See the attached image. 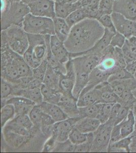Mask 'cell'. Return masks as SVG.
<instances>
[{
    "mask_svg": "<svg viewBox=\"0 0 136 153\" xmlns=\"http://www.w3.org/2000/svg\"><path fill=\"white\" fill-rule=\"evenodd\" d=\"M104 32L105 28L98 19L87 18L71 28L64 45L70 54L85 52L93 47Z\"/></svg>",
    "mask_w": 136,
    "mask_h": 153,
    "instance_id": "obj_1",
    "label": "cell"
},
{
    "mask_svg": "<svg viewBox=\"0 0 136 153\" xmlns=\"http://www.w3.org/2000/svg\"><path fill=\"white\" fill-rule=\"evenodd\" d=\"M28 34L29 46L23 56L27 64L33 69L46 59L50 35Z\"/></svg>",
    "mask_w": 136,
    "mask_h": 153,
    "instance_id": "obj_2",
    "label": "cell"
},
{
    "mask_svg": "<svg viewBox=\"0 0 136 153\" xmlns=\"http://www.w3.org/2000/svg\"><path fill=\"white\" fill-rule=\"evenodd\" d=\"M29 13V6L22 1L7 4L2 0L1 31L14 25L23 26L24 18Z\"/></svg>",
    "mask_w": 136,
    "mask_h": 153,
    "instance_id": "obj_3",
    "label": "cell"
},
{
    "mask_svg": "<svg viewBox=\"0 0 136 153\" xmlns=\"http://www.w3.org/2000/svg\"><path fill=\"white\" fill-rule=\"evenodd\" d=\"M1 34V76L12 84H16L19 78L14 63L15 52L9 47L5 36Z\"/></svg>",
    "mask_w": 136,
    "mask_h": 153,
    "instance_id": "obj_4",
    "label": "cell"
},
{
    "mask_svg": "<svg viewBox=\"0 0 136 153\" xmlns=\"http://www.w3.org/2000/svg\"><path fill=\"white\" fill-rule=\"evenodd\" d=\"M23 27L26 33L30 34L55 35L53 19L34 16L30 13L24 18Z\"/></svg>",
    "mask_w": 136,
    "mask_h": 153,
    "instance_id": "obj_5",
    "label": "cell"
},
{
    "mask_svg": "<svg viewBox=\"0 0 136 153\" xmlns=\"http://www.w3.org/2000/svg\"><path fill=\"white\" fill-rule=\"evenodd\" d=\"M1 31L5 34L9 47L14 52L23 56L29 46L28 33L23 26H12Z\"/></svg>",
    "mask_w": 136,
    "mask_h": 153,
    "instance_id": "obj_6",
    "label": "cell"
},
{
    "mask_svg": "<svg viewBox=\"0 0 136 153\" xmlns=\"http://www.w3.org/2000/svg\"><path fill=\"white\" fill-rule=\"evenodd\" d=\"M114 126L113 122L110 120H109L105 123L101 124L98 129L93 132L94 139L90 152H107Z\"/></svg>",
    "mask_w": 136,
    "mask_h": 153,
    "instance_id": "obj_7",
    "label": "cell"
},
{
    "mask_svg": "<svg viewBox=\"0 0 136 153\" xmlns=\"http://www.w3.org/2000/svg\"><path fill=\"white\" fill-rule=\"evenodd\" d=\"M80 117H72L57 122L54 124L52 129L51 136L58 143H63L69 139V135L75 124L81 119Z\"/></svg>",
    "mask_w": 136,
    "mask_h": 153,
    "instance_id": "obj_8",
    "label": "cell"
},
{
    "mask_svg": "<svg viewBox=\"0 0 136 153\" xmlns=\"http://www.w3.org/2000/svg\"><path fill=\"white\" fill-rule=\"evenodd\" d=\"M66 73H60L59 90L62 94L73 97V91L75 83V71L72 60L70 59L65 63Z\"/></svg>",
    "mask_w": 136,
    "mask_h": 153,
    "instance_id": "obj_9",
    "label": "cell"
},
{
    "mask_svg": "<svg viewBox=\"0 0 136 153\" xmlns=\"http://www.w3.org/2000/svg\"><path fill=\"white\" fill-rule=\"evenodd\" d=\"M111 16L117 32L122 34L126 39L136 35V21L128 19L116 12H112Z\"/></svg>",
    "mask_w": 136,
    "mask_h": 153,
    "instance_id": "obj_10",
    "label": "cell"
},
{
    "mask_svg": "<svg viewBox=\"0 0 136 153\" xmlns=\"http://www.w3.org/2000/svg\"><path fill=\"white\" fill-rule=\"evenodd\" d=\"M28 5L30 13L34 16L52 19L55 18V2L52 0H37Z\"/></svg>",
    "mask_w": 136,
    "mask_h": 153,
    "instance_id": "obj_11",
    "label": "cell"
},
{
    "mask_svg": "<svg viewBox=\"0 0 136 153\" xmlns=\"http://www.w3.org/2000/svg\"><path fill=\"white\" fill-rule=\"evenodd\" d=\"M8 104L14 106L16 115L29 114L33 107L36 105L33 101L21 96H12L6 100H1V107Z\"/></svg>",
    "mask_w": 136,
    "mask_h": 153,
    "instance_id": "obj_12",
    "label": "cell"
},
{
    "mask_svg": "<svg viewBox=\"0 0 136 153\" xmlns=\"http://www.w3.org/2000/svg\"><path fill=\"white\" fill-rule=\"evenodd\" d=\"M50 48L56 59L63 65L71 59L70 53L66 49L64 42L60 41L55 35L50 36Z\"/></svg>",
    "mask_w": 136,
    "mask_h": 153,
    "instance_id": "obj_13",
    "label": "cell"
},
{
    "mask_svg": "<svg viewBox=\"0 0 136 153\" xmlns=\"http://www.w3.org/2000/svg\"><path fill=\"white\" fill-rule=\"evenodd\" d=\"M113 12L121 14L128 19L136 21V0H115Z\"/></svg>",
    "mask_w": 136,
    "mask_h": 153,
    "instance_id": "obj_14",
    "label": "cell"
},
{
    "mask_svg": "<svg viewBox=\"0 0 136 153\" xmlns=\"http://www.w3.org/2000/svg\"><path fill=\"white\" fill-rule=\"evenodd\" d=\"M77 101V99L75 98L74 96L70 97L62 94L58 105L62 109L69 117L72 118L80 117Z\"/></svg>",
    "mask_w": 136,
    "mask_h": 153,
    "instance_id": "obj_15",
    "label": "cell"
},
{
    "mask_svg": "<svg viewBox=\"0 0 136 153\" xmlns=\"http://www.w3.org/2000/svg\"><path fill=\"white\" fill-rule=\"evenodd\" d=\"M96 86L100 91V99L98 103H119V97L114 92L110 83L105 81L99 84Z\"/></svg>",
    "mask_w": 136,
    "mask_h": 153,
    "instance_id": "obj_16",
    "label": "cell"
},
{
    "mask_svg": "<svg viewBox=\"0 0 136 153\" xmlns=\"http://www.w3.org/2000/svg\"><path fill=\"white\" fill-rule=\"evenodd\" d=\"M110 84L114 92L119 98L125 92L133 91L136 89V80L134 77L124 80H116Z\"/></svg>",
    "mask_w": 136,
    "mask_h": 153,
    "instance_id": "obj_17",
    "label": "cell"
},
{
    "mask_svg": "<svg viewBox=\"0 0 136 153\" xmlns=\"http://www.w3.org/2000/svg\"><path fill=\"white\" fill-rule=\"evenodd\" d=\"M39 106L43 111L49 115L55 123L65 120L69 118L67 115L58 105L43 102Z\"/></svg>",
    "mask_w": 136,
    "mask_h": 153,
    "instance_id": "obj_18",
    "label": "cell"
},
{
    "mask_svg": "<svg viewBox=\"0 0 136 153\" xmlns=\"http://www.w3.org/2000/svg\"><path fill=\"white\" fill-rule=\"evenodd\" d=\"M80 7L78 2L75 3H68L63 1L55 2V17L65 19L73 12Z\"/></svg>",
    "mask_w": 136,
    "mask_h": 153,
    "instance_id": "obj_19",
    "label": "cell"
},
{
    "mask_svg": "<svg viewBox=\"0 0 136 153\" xmlns=\"http://www.w3.org/2000/svg\"><path fill=\"white\" fill-rule=\"evenodd\" d=\"M2 133H4V138L6 141L11 145L13 148H20L26 145V143L30 141V140L35 135L25 136L16 134L8 131L2 130Z\"/></svg>",
    "mask_w": 136,
    "mask_h": 153,
    "instance_id": "obj_20",
    "label": "cell"
},
{
    "mask_svg": "<svg viewBox=\"0 0 136 153\" xmlns=\"http://www.w3.org/2000/svg\"><path fill=\"white\" fill-rule=\"evenodd\" d=\"M101 124L100 120L97 118L84 117L78 120L74 127L81 132L88 134L95 132Z\"/></svg>",
    "mask_w": 136,
    "mask_h": 153,
    "instance_id": "obj_21",
    "label": "cell"
},
{
    "mask_svg": "<svg viewBox=\"0 0 136 153\" xmlns=\"http://www.w3.org/2000/svg\"><path fill=\"white\" fill-rule=\"evenodd\" d=\"M75 83L74 85L73 94L74 97L78 99L83 90L86 87L89 81L90 74L79 69H75Z\"/></svg>",
    "mask_w": 136,
    "mask_h": 153,
    "instance_id": "obj_22",
    "label": "cell"
},
{
    "mask_svg": "<svg viewBox=\"0 0 136 153\" xmlns=\"http://www.w3.org/2000/svg\"><path fill=\"white\" fill-rule=\"evenodd\" d=\"M100 97V89L96 86L91 90L79 96L78 99V106L83 107L98 103Z\"/></svg>",
    "mask_w": 136,
    "mask_h": 153,
    "instance_id": "obj_23",
    "label": "cell"
},
{
    "mask_svg": "<svg viewBox=\"0 0 136 153\" xmlns=\"http://www.w3.org/2000/svg\"><path fill=\"white\" fill-rule=\"evenodd\" d=\"M136 120L133 109L129 110L127 117L119 123L121 136L122 138L126 137L132 134L135 129Z\"/></svg>",
    "mask_w": 136,
    "mask_h": 153,
    "instance_id": "obj_24",
    "label": "cell"
},
{
    "mask_svg": "<svg viewBox=\"0 0 136 153\" xmlns=\"http://www.w3.org/2000/svg\"><path fill=\"white\" fill-rule=\"evenodd\" d=\"M53 20L55 35L60 41L64 42L69 36L71 28L68 24L65 19L55 17Z\"/></svg>",
    "mask_w": 136,
    "mask_h": 153,
    "instance_id": "obj_25",
    "label": "cell"
},
{
    "mask_svg": "<svg viewBox=\"0 0 136 153\" xmlns=\"http://www.w3.org/2000/svg\"><path fill=\"white\" fill-rule=\"evenodd\" d=\"M14 63L19 78L33 76V68L27 64L22 55L15 53Z\"/></svg>",
    "mask_w": 136,
    "mask_h": 153,
    "instance_id": "obj_26",
    "label": "cell"
},
{
    "mask_svg": "<svg viewBox=\"0 0 136 153\" xmlns=\"http://www.w3.org/2000/svg\"><path fill=\"white\" fill-rule=\"evenodd\" d=\"M42 94L43 97V102L59 104L62 94L59 91L52 89L43 84L41 87Z\"/></svg>",
    "mask_w": 136,
    "mask_h": 153,
    "instance_id": "obj_27",
    "label": "cell"
},
{
    "mask_svg": "<svg viewBox=\"0 0 136 153\" xmlns=\"http://www.w3.org/2000/svg\"><path fill=\"white\" fill-rule=\"evenodd\" d=\"M87 18H91L90 12L85 8L80 7L73 12L65 19L68 25L71 28L74 25Z\"/></svg>",
    "mask_w": 136,
    "mask_h": 153,
    "instance_id": "obj_28",
    "label": "cell"
},
{
    "mask_svg": "<svg viewBox=\"0 0 136 153\" xmlns=\"http://www.w3.org/2000/svg\"><path fill=\"white\" fill-rule=\"evenodd\" d=\"M60 74L48 65L43 84L50 88L59 90Z\"/></svg>",
    "mask_w": 136,
    "mask_h": 153,
    "instance_id": "obj_29",
    "label": "cell"
},
{
    "mask_svg": "<svg viewBox=\"0 0 136 153\" xmlns=\"http://www.w3.org/2000/svg\"><path fill=\"white\" fill-rule=\"evenodd\" d=\"M101 0H79L80 7L85 8L90 12L92 19H98L101 17L99 12V6Z\"/></svg>",
    "mask_w": 136,
    "mask_h": 153,
    "instance_id": "obj_30",
    "label": "cell"
},
{
    "mask_svg": "<svg viewBox=\"0 0 136 153\" xmlns=\"http://www.w3.org/2000/svg\"><path fill=\"white\" fill-rule=\"evenodd\" d=\"M131 136L120 139L118 141L110 143L107 152H131Z\"/></svg>",
    "mask_w": 136,
    "mask_h": 153,
    "instance_id": "obj_31",
    "label": "cell"
},
{
    "mask_svg": "<svg viewBox=\"0 0 136 153\" xmlns=\"http://www.w3.org/2000/svg\"><path fill=\"white\" fill-rule=\"evenodd\" d=\"M16 115L15 110L13 105L10 104H6L1 109V127L3 129L8 122L12 120Z\"/></svg>",
    "mask_w": 136,
    "mask_h": 153,
    "instance_id": "obj_32",
    "label": "cell"
},
{
    "mask_svg": "<svg viewBox=\"0 0 136 153\" xmlns=\"http://www.w3.org/2000/svg\"><path fill=\"white\" fill-rule=\"evenodd\" d=\"M101 103H95L90 106L79 107V117L81 118H96L99 114Z\"/></svg>",
    "mask_w": 136,
    "mask_h": 153,
    "instance_id": "obj_33",
    "label": "cell"
},
{
    "mask_svg": "<svg viewBox=\"0 0 136 153\" xmlns=\"http://www.w3.org/2000/svg\"><path fill=\"white\" fill-rule=\"evenodd\" d=\"M88 135L89 133H83L74 127L69 135V141L74 145L82 144L88 140Z\"/></svg>",
    "mask_w": 136,
    "mask_h": 153,
    "instance_id": "obj_34",
    "label": "cell"
},
{
    "mask_svg": "<svg viewBox=\"0 0 136 153\" xmlns=\"http://www.w3.org/2000/svg\"><path fill=\"white\" fill-rule=\"evenodd\" d=\"M114 104L111 103H101L100 110L96 118L100 120L101 124L105 123L109 120Z\"/></svg>",
    "mask_w": 136,
    "mask_h": 153,
    "instance_id": "obj_35",
    "label": "cell"
},
{
    "mask_svg": "<svg viewBox=\"0 0 136 153\" xmlns=\"http://www.w3.org/2000/svg\"><path fill=\"white\" fill-rule=\"evenodd\" d=\"M43 113L44 111L42 110L39 105H36L29 114L34 127L40 130H41L40 126Z\"/></svg>",
    "mask_w": 136,
    "mask_h": 153,
    "instance_id": "obj_36",
    "label": "cell"
},
{
    "mask_svg": "<svg viewBox=\"0 0 136 153\" xmlns=\"http://www.w3.org/2000/svg\"><path fill=\"white\" fill-rule=\"evenodd\" d=\"M13 86L12 83L4 79H1V100H6L12 96Z\"/></svg>",
    "mask_w": 136,
    "mask_h": 153,
    "instance_id": "obj_37",
    "label": "cell"
},
{
    "mask_svg": "<svg viewBox=\"0 0 136 153\" xmlns=\"http://www.w3.org/2000/svg\"><path fill=\"white\" fill-rule=\"evenodd\" d=\"M13 120L19 125L24 127L28 130H33L34 125L28 114H22L16 115Z\"/></svg>",
    "mask_w": 136,
    "mask_h": 153,
    "instance_id": "obj_38",
    "label": "cell"
},
{
    "mask_svg": "<svg viewBox=\"0 0 136 153\" xmlns=\"http://www.w3.org/2000/svg\"><path fill=\"white\" fill-rule=\"evenodd\" d=\"M115 0H101L99 6V12L101 16L104 14H111Z\"/></svg>",
    "mask_w": 136,
    "mask_h": 153,
    "instance_id": "obj_39",
    "label": "cell"
},
{
    "mask_svg": "<svg viewBox=\"0 0 136 153\" xmlns=\"http://www.w3.org/2000/svg\"><path fill=\"white\" fill-rule=\"evenodd\" d=\"M48 68V63L46 59L39 65L33 69V76L34 78L43 82Z\"/></svg>",
    "mask_w": 136,
    "mask_h": 153,
    "instance_id": "obj_40",
    "label": "cell"
},
{
    "mask_svg": "<svg viewBox=\"0 0 136 153\" xmlns=\"http://www.w3.org/2000/svg\"><path fill=\"white\" fill-rule=\"evenodd\" d=\"M134 76L131 73L127 71L126 68H121L115 71L114 73L112 74L108 79V82H110L116 81V80H121L127 79L132 78Z\"/></svg>",
    "mask_w": 136,
    "mask_h": 153,
    "instance_id": "obj_41",
    "label": "cell"
},
{
    "mask_svg": "<svg viewBox=\"0 0 136 153\" xmlns=\"http://www.w3.org/2000/svg\"><path fill=\"white\" fill-rule=\"evenodd\" d=\"M98 20L105 29H107L113 33H117L111 14L103 15Z\"/></svg>",
    "mask_w": 136,
    "mask_h": 153,
    "instance_id": "obj_42",
    "label": "cell"
},
{
    "mask_svg": "<svg viewBox=\"0 0 136 153\" xmlns=\"http://www.w3.org/2000/svg\"><path fill=\"white\" fill-rule=\"evenodd\" d=\"M131 109V108H129V107L123 106L121 105V108H119L118 111L115 117L113 120H111L114 123V125L119 124L121 122H122V120L127 117L128 113Z\"/></svg>",
    "mask_w": 136,
    "mask_h": 153,
    "instance_id": "obj_43",
    "label": "cell"
},
{
    "mask_svg": "<svg viewBox=\"0 0 136 153\" xmlns=\"http://www.w3.org/2000/svg\"><path fill=\"white\" fill-rule=\"evenodd\" d=\"M126 37L121 33L117 32L112 37L110 45L114 48H119L121 49L126 43Z\"/></svg>",
    "mask_w": 136,
    "mask_h": 153,
    "instance_id": "obj_44",
    "label": "cell"
},
{
    "mask_svg": "<svg viewBox=\"0 0 136 153\" xmlns=\"http://www.w3.org/2000/svg\"><path fill=\"white\" fill-rule=\"evenodd\" d=\"M121 50L126 63V65L136 60V55L131 51L126 42L124 47L121 48Z\"/></svg>",
    "mask_w": 136,
    "mask_h": 153,
    "instance_id": "obj_45",
    "label": "cell"
},
{
    "mask_svg": "<svg viewBox=\"0 0 136 153\" xmlns=\"http://www.w3.org/2000/svg\"><path fill=\"white\" fill-rule=\"evenodd\" d=\"M122 139L121 136V130L119 124L114 126L112 129L111 140L110 143H113L116 141H118L120 139Z\"/></svg>",
    "mask_w": 136,
    "mask_h": 153,
    "instance_id": "obj_46",
    "label": "cell"
},
{
    "mask_svg": "<svg viewBox=\"0 0 136 153\" xmlns=\"http://www.w3.org/2000/svg\"><path fill=\"white\" fill-rule=\"evenodd\" d=\"M126 42L131 51L136 55V36H133L126 39Z\"/></svg>",
    "mask_w": 136,
    "mask_h": 153,
    "instance_id": "obj_47",
    "label": "cell"
},
{
    "mask_svg": "<svg viewBox=\"0 0 136 153\" xmlns=\"http://www.w3.org/2000/svg\"><path fill=\"white\" fill-rule=\"evenodd\" d=\"M131 152H136V130L131 134Z\"/></svg>",
    "mask_w": 136,
    "mask_h": 153,
    "instance_id": "obj_48",
    "label": "cell"
},
{
    "mask_svg": "<svg viewBox=\"0 0 136 153\" xmlns=\"http://www.w3.org/2000/svg\"><path fill=\"white\" fill-rule=\"evenodd\" d=\"M126 68L129 73L134 76L135 74L136 73V60L126 65Z\"/></svg>",
    "mask_w": 136,
    "mask_h": 153,
    "instance_id": "obj_49",
    "label": "cell"
},
{
    "mask_svg": "<svg viewBox=\"0 0 136 153\" xmlns=\"http://www.w3.org/2000/svg\"><path fill=\"white\" fill-rule=\"evenodd\" d=\"M2 1H3L4 2H5L7 4H10L13 2H20L22 0H2Z\"/></svg>",
    "mask_w": 136,
    "mask_h": 153,
    "instance_id": "obj_50",
    "label": "cell"
},
{
    "mask_svg": "<svg viewBox=\"0 0 136 153\" xmlns=\"http://www.w3.org/2000/svg\"><path fill=\"white\" fill-rule=\"evenodd\" d=\"M36 1H37V0H22L21 1L24 3L26 4L29 5V4L32 3H33V2Z\"/></svg>",
    "mask_w": 136,
    "mask_h": 153,
    "instance_id": "obj_51",
    "label": "cell"
},
{
    "mask_svg": "<svg viewBox=\"0 0 136 153\" xmlns=\"http://www.w3.org/2000/svg\"><path fill=\"white\" fill-rule=\"evenodd\" d=\"M133 112H134V113L135 117V120H136V124H135V130H136V102L135 103L134 105V107H133Z\"/></svg>",
    "mask_w": 136,
    "mask_h": 153,
    "instance_id": "obj_52",
    "label": "cell"
},
{
    "mask_svg": "<svg viewBox=\"0 0 136 153\" xmlns=\"http://www.w3.org/2000/svg\"><path fill=\"white\" fill-rule=\"evenodd\" d=\"M63 1L65 2H68V3H75L76 2H78L79 0H62Z\"/></svg>",
    "mask_w": 136,
    "mask_h": 153,
    "instance_id": "obj_53",
    "label": "cell"
},
{
    "mask_svg": "<svg viewBox=\"0 0 136 153\" xmlns=\"http://www.w3.org/2000/svg\"><path fill=\"white\" fill-rule=\"evenodd\" d=\"M53 1H54V2H60V1H62V0H52Z\"/></svg>",
    "mask_w": 136,
    "mask_h": 153,
    "instance_id": "obj_54",
    "label": "cell"
},
{
    "mask_svg": "<svg viewBox=\"0 0 136 153\" xmlns=\"http://www.w3.org/2000/svg\"><path fill=\"white\" fill-rule=\"evenodd\" d=\"M134 77L135 79L136 80V73L135 74V75H134Z\"/></svg>",
    "mask_w": 136,
    "mask_h": 153,
    "instance_id": "obj_55",
    "label": "cell"
},
{
    "mask_svg": "<svg viewBox=\"0 0 136 153\" xmlns=\"http://www.w3.org/2000/svg\"><path fill=\"white\" fill-rule=\"evenodd\" d=\"M135 36H136V35H135Z\"/></svg>",
    "mask_w": 136,
    "mask_h": 153,
    "instance_id": "obj_56",
    "label": "cell"
},
{
    "mask_svg": "<svg viewBox=\"0 0 136 153\" xmlns=\"http://www.w3.org/2000/svg\"></svg>",
    "mask_w": 136,
    "mask_h": 153,
    "instance_id": "obj_57",
    "label": "cell"
}]
</instances>
